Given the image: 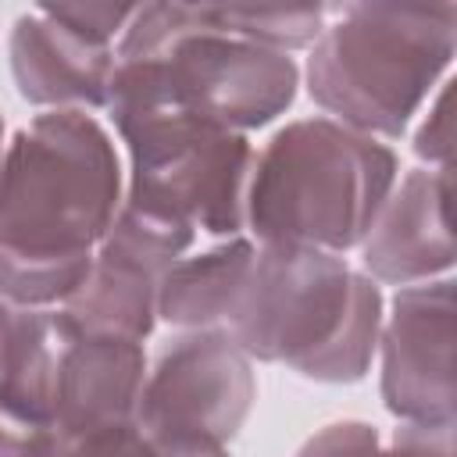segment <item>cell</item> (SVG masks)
<instances>
[{"label": "cell", "mask_w": 457, "mask_h": 457, "mask_svg": "<svg viewBox=\"0 0 457 457\" xmlns=\"http://www.w3.org/2000/svg\"><path fill=\"white\" fill-rule=\"evenodd\" d=\"M361 261L371 282L400 289L446 278L453 268L450 168H414L393 182L382 211L361 239Z\"/></svg>", "instance_id": "10"}, {"label": "cell", "mask_w": 457, "mask_h": 457, "mask_svg": "<svg viewBox=\"0 0 457 457\" xmlns=\"http://www.w3.org/2000/svg\"><path fill=\"white\" fill-rule=\"evenodd\" d=\"M396 182V154L332 118L282 125L253 154L246 228L257 243L325 253L361 246Z\"/></svg>", "instance_id": "4"}, {"label": "cell", "mask_w": 457, "mask_h": 457, "mask_svg": "<svg viewBox=\"0 0 457 457\" xmlns=\"http://www.w3.org/2000/svg\"><path fill=\"white\" fill-rule=\"evenodd\" d=\"M457 50L453 4H346L307 61V93L332 121L396 139Z\"/></svg>", "instance_id": "5"}, {"label": "cell", "mask_w": 457, "mask_h": 457, "mask_svg": "<svg viewBox=\"0 0 457 457\" xmlns=\"http://www.w3.org/2000/svg\"><path fill=\"white\" fill-rule=\"evenodd\" d=\"M39 11L93 43L114 46V36H121L136 14V4H39Z\"/></svg>", "instance_id": "15"}, {"label": "cell", "mask_w": 457, "mask_h": 457, "mask_svg": "<svg viewBox=\"0 0 457 457\" xmlns=\"http://www.w3.org/2000/svg\"><path fill=\"white\" fill-rule=\"evenodd\" d=\"M296 457H382V436L368 421H332L318 428Z\"/></svg>", "instance_id": "17"}, {"label": "cell", "mask_w": 457, "mask_h": 457, "mask_svg": "<svg viewBox=\"0 0 457 457\" xmlns=\"http://www.w3.org/2000/svg\"><path fill=\"white\" fill-rule=\"evenodd\" d=\"M450 143H453V132H450V82L439 86L425 121L418 125L414 132V154L436 168H450Z\"/></svg>", "instance_id": "19"}, {"label": "cell", "mask_w": 457, "mask_h": 457, "mask_svg": "<svg viewBox=\"0 0 457 457\" xmlns=\"http://www.w3.org/2000/svg\"><path fill=\"white\" fill-rule=\"evenodd\" d=\"M143 378H146L143 343L114 339V336H86L68 328L54 361L46 418L64 439L86 436L93 428L136 421Z\"/></svg>", "instance_id": "11"}, {"label": "cell", "mask_w": 457, "mask_h": 457, "mask_svg": "<svg viewBox=\"0 0 457 457\" xmlns=\"http://www.w3.org/2000/svg\"><path fill=\"white\" fill-rule=\"evenodd\" d=\"M325 7H214L204 4V18L214 32L289 54L311 46L325 29Z\"/></svg>", "instance_id": "14"}, {"label": "cell", "mask_w": 457, "mask_h": 457, "mask_svg": "<svg viewBox=\"0 0 457 457\" xmlns=\"http://www.w3.org/2000/svg\"><path fill=\"white\" fill-rule=\"evenodd\" d=\"M0 143H4V118H0Z\"/></svg>", "instance_id": "22"}, {"label": "cell", "mask_w": 457, "mask_h": 457, "mask_svg": "<svg viewBox=\"0 0 457 457\" xmlns=\"http://www.w3.org/2000/svg\"><path fill=\"white\" fill-rule=\"evenodd\" d=\"M382 318L378 282L339 253L257 243L225 332L250 361L343 386L368 375Z\"/></svg>", "instance_id": "3"}, {"label": "cell", "mask_w": 457, "mask_h": 457, "mask_svg": "<svg viewBox=\"0 0 457 457\" xmlns=\"http://www.w3.org/2000/svg\"><path fill=\"white\" fill-rule=\"evenodd\" d=\"M257 243L246 236L221 239L200 253L179 257L164 275L157 289V318H164L175 328H221L228 325L236 300L246 286L250 264H253Z\"/></svg>", "instance_id": "13"}, {"label": "cell", "mask_w": 457, "mask_h": 457, "mask_svg": "<svg viewBox=\"0 0 457 457\" xmlns=\"http://www.w3.org/2000/svg\"><path fill=\"white\" fill-rule=\"evenodd\" d=\"M382 457H457L453 450V425H407L382 443Z\"/></svg>", "instance_id": "20"}, {"label": "cell", "mask_w": 457, "mask_h": 457, "mask_svg": "<svg viewBox=\"0 0 457 457\" xmlns=\"http://www.w3.org/2000/svg\"><path fill=\"white\" fill-rule=\"evenodd\" d=\"M193 239V228L121 204L86 278L61 303V314L75 332L143 343L157 325L161 275L189 253Z\"/></svg>", "instance_id": "8"}, {"label": "cell", "mask_w": 457, "mask_h": 457, "mask_svg": "<svg viewBox=\"0 0 457 457\" xmlns=\"http://www.w3.org/2000/svg\"><path fill=\"white\" fill-rule=\"evenodd\" d=\"M107 114L164 107L232 132H250L296 100L289 54L214 32L204 4H143L114 46Z\"/></svg>", "instance_id": "2"}, {"label": "cell", "mask_w": 457, "mask_h": 457, "mask_svg": "<svg viewBox=\"0 0 457 457\" xmlns=\"http://www.w3.org/2000/svg\"><path fill=\"white\" fill-rule=\"evenodd\" d=\"M257 400L253 361L221 328L168 339L146 368L136 425L161 457H232L228 443Z\"/></svg>", "instance_id": "7"}, {"label": "cell", "mask_w": 457, "mask_h": 457, "mask_svg": "<svg viewBox=\"0 0 457 457\" xmlns=\"http://www.w3.org/2000/svg\"><path fill=\"white\" fill-rule=\"evenodd\" d=\"M11 314H14V307L0 296V346H4V336H7V325H11Z\"/></svg>", "instance_id": "21"}, {"label": "cell", "mask_w": 457, "mask_h": 457, "mask_svg": "<svg viewBox=\"0 0 457 457\" xmlns=\"http://www.w3.org/2000/svg\"><path fill=\"white\" fill-rule=\"evenodd\" d=\"M121 207V161L86 111H46L0 154V296L61 307Z\"/></svg>", "instance_id": "1"}, {"label": "cell", "mask_w": 457, "mask_h": 457, "mask_svg": "<svg viewBox=\"0 0 457 457\" xmlns=\"http://www.w3.org/2000/svg\"><path fill=\"white\" fill-rule=\"evenodd\" d=\"M61 457H161V450L146 439V432L136 421H125L64 439Z\"/></svg>", "instance_id": "16"}, {"label": "cell", "mask_w": 457, "mask_h": 457, "mask_svg": "<svg viewBox=\"0 0 457 457\" xmlns=\"http://www.w3.org/2000/svg\"><path fill=\"white\" fill-rule=\"evenodd\" d=\"M378 350L386 411L407 425H453V282L432 278L396 289Z\"/></svg>", "instance_id": "9"}, {"label": "cell", "mask_w": 457, "mask_h": 457, "mask_svg": "<svg viewBox=\"0 0 457 457\" xmlns=\"http://www.w3.org/2000/svg\"><path fill=\"white\" fill-rule=\"evenodd\" d=\"M114 64V46L79 36L39 7L11 29V75L29 104L54 111L104 107Z\"/></svg>", "instance_id": "12"}, {"label": "cell", "mask_w": 457, "mask_h": 457, "mask_svg": "<svg viewBox=\"0 0 457 457\" xmlns=\"http://www.w3.org/2000/svg\"><path fill=\"white\" fill-rule=\"evenodd\" d=\"M111 121L129 150L125 207L214 239L243 236L253 168L243 132L164 107L121 111Z\"/></svg>", "instance_id": "6"}, {"label": "cell", "mask_w": 457, "mask_h": 457, "mask_svg": "<svg viewBox=\"0 0 457 457\" xmlns=\"http://www.w3.org/2000/svg\"><path fill=\"white\" fill-rule=\"evenodd\" d=\"M64 436L43 421L0 407V457H61Z\"/></svg>", "instance_id": "18"}]
</instances>
